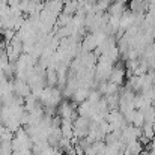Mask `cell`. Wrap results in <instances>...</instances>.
Masks as SVG:
<instances>
[{
    "label": "cell",
    "instance_id": "6da1fadb",
    "mask_svg": "<svg viewBox=\"0 0 155 155\" xmlns=\"http://www.w3.org/2000/svg\"><path fill=\"white\" fill-rule=\"evenodd\" d=\"M65 98H63V94L59 87H45L39 97V101L44 107H50V108H57L59 104L62 103Z\"/></svg>",
    "mask_w": 155,
    "mask_h": 155
},
{
    "label": "cell",
    "instance_id": "7a4b0ae2",
    "mask_svg": "<svg viewBox=\"0 0 155 155\" xmlns=\"http://www.w3.org/2000/svg\"><path fill=\"white\" fill-rule=\"evenodd\" d=\"M33 148V142L29 136V133L26 131L24 127H21L12 139V151L14 152H20V151H27Z\"/></svg>",
    "mask_w": 155,
    "mask_h": 155
},
{
    "label": "cell",
    "instance_id": "3957f363",
    "mask_svg": "<svg viewBox=\"0 0 155 155\" xmlns=\"http://www.w3.org/2000/svg\"><path fill=\"white\" fill-rule=\"evenodd\" d=\"M77 104L74 101H66L63 100L62 103L59 104L57 110H56V114L62 119V120H71L74 122L77 117H78V111H77Z\"/></svg>",
    "mask_w": 155,
    "mask_h": 155
},
{
    "label": "cell",
    "instance_id": "277c9868",
    "mask_svg": "<svg viewBox=\"0 0 155 155\" xmlns=\"http://www.w3.org/2000/svg\"><path fill=\"white\" fill-rule=\"evenodd\" d=\"M91 125H92V120L91 119L83 117V116H78L74 120V137L77 140L87 137L89 136V131H91Z\"/></svg>",
    "mask_w": 155,
    "mask_h": 155
},
{
    "label": "cell",
    "instance_id": "5b68a950",
    "mask_svg": "<svg viewBox=\"0 0 155 155\" xmlns=\"http://www.w3.org/2000/svg\"><path fill=\"white\" fill-rule=\"evenodd\" d=\"M105 120L110 124V127H111V130H113V131H120V130H124V128L128 125V122H127L125 116H124L119 110L108 111V114H107Z\"/></svg>",
    "mask_w": 155,
    "mask_h": 155
},
{
    "label": "cell",
    "instance_id": "8992f818",
    "mask_svg": "<svg viewBox=\"0 0 155 155\" xmlns=\"http://www.w3.org/2000/svg\"><path fill=\"white\" fill-rule=\"evenodd\" d=\"M12 91H14V94H15L17 97L24 98V100L32 94V87L29 86V83L24 81V80H20V78L12 80Z\"/></svg>",
    "mask_w": 155,
    "mask_h": 155
},
{
    "label": "cell",
    "instance_id": "52a82bcc",
    "mask_svg": "<svg viewBox=\"0 0 155 155\" xmlns=\"http://www.w3.org/2000/svg\"><path fill=\"white\" fill-rule=\"evenodd\" d=\"M42 12L51 15L54 18H57L62 12H63V2L62 0H47L44 3V9Z\"/></svg>",
    "mask_w": 155,
    "mask_h": 155
},
{
    "label": "cell",
    "instance_id": "ba28073f",
    "mask_svg": "<svg viewBox=\"0 0 155 155\" xmlns=\"http://www.w3.org/2000/svg\"><path fill=\"white\" fill-rule=\"evenodd\" d=\"M125 77H127V69H125V66H122V65H114L113 69H111V74H110V77H108V81L120 87V84L124 83Z\"/></svg>",
    "mask_w": 155,
    "mask_h": 155
},
{
    "label": "cell",
    "instance_id": "9c48e42d",
    "mask_svg": "<svg viewBox=\"0 0 155 155\" xmlns=\"http://www.w3.org/2000/svg\"><path fill=\"white\" fill-rule=\"evenodd\" d=\"M81 53H94L97 48H98V39H97V35L95 33H87L81 42Z\"/></svg>",
    "mask_w": 155,
    "mask_h": 155
},
{
    "label": "cell",
    "instance_id": "30bf717a",
    "mask_svg": "<svg viewBox=\"0 0 155 155\" xmlns=\"http://www.w3.org/2000/svg\"><path fill=\"white\" fill-rule=\"evenodd\" d=\"M91 87H86V86H80L77 91H75V94L72 95V101L77 104H81V103H84V101H87L89 100V95H91Z\"/></svg>",
    "mask_w": 155,
    "mask_h": 155
},
{
    "label": "cell",
    "instance_id": "8fae6325",
    "mask_svg": "<svg viewBox=\"0 0 155 155\" xmlns=\"http://www.w3.org/2000/svg\"><path fill=\"white\" fill-rule=\"evenodd\" d=\"M108 15L110 17H116V18H122V15L127 12V8L124 3H119V2H113L111 6L108 8Z\"/></svg>",
    "mask_w": 155,
    "mask_h": 155
},
{
    "label": "cell",
    "instance_id": "7c38bea8",
    "mask_svg": "<svg viewBox=\"0 0 155 155\" xmlns=\"http://www.w3.org/2000/svg\"><path fill=\"white\" fill-rule=\"evenodd\" d=\"M60 131H62L63 139H69V140L75 139L74 137V122H71V120H62Z\"/></svg>",
    "mask_w": 155,
    "mask_h": 155
},
{
    "label": "cell",
    "instance_id": "4fadbf2b",
    "mask_svg": "<svg viewBox=\"0 0 155 155\" xmlns=\"http://www.w3.org/2000/svg\"><path fill=\"white\" fill-rule=\"evenodd\" d=\"M78 6H80L78 0H69V2L63 3V12L71 15V17H74L77 14V11H78Z\"/></svg>",
    "mask_w": 155,
    "mask_h": 155
},
{
    "label": "cell",
    "instance_id": "5bb4252c",
    "mask_svg": "<svg viewBox=\"0 0 155 155\" xmlns=\"http://www.w3.org/2000/svg\"><path fill=\"white\" fill-rule=\"evenodd\" d=\"M107 107H108V111H113V110H119V94L116 95H110V97H104Z\"/></svg>",
    "mask_w": 155,
    "mask_h": 155
},
{
    "label": "cell",
    "instance_id": "9a60e30c",
    "mask_svg": "<svg viewBox=\"0 0 155 155\" xmlns=\"http://www.w3.org/2000/svg\"><path fill=\"white\" fill-rule=\"evenodd\" d=\"M47 86L48 87H57V72L53 68L47 69Z\"/></svg>",
    "mask_w": 155,
    "mask_h": 155
},
{
    "label": "cell",
    "instance_id": "2e32d148",
    "mask_svg": "<svg viewBox=\"0 0 155 155\" xmlns=\"http://www.w3.org/2000/svg\"><path fill=\"white\" fill-rule=\"evenodd\" d=\"M72 21V17L71 15H68V14H65V12H62L59 17H57V21H56V27H66V26H69V23Z\"/></svg>",
    "mask_w": 155,
    "mask_h": 155
},
{
    "label": "cell",
    "instance_id": "e0dca14e",
    "mask_svg": "<svg viewBox=\"0 0 155 155\" xmlns=\"http://www.w3.org/2000/svg\"><path fill=\"white\" fill-rule=\"evenodd\" d=\"M131 125H134V127H137V128H142V127L145 125V116H143V113H142L140 110H136L134 117H133V120H131Z\"/></svg>",
    "mask_w": 155,
    "mask_h": 155
},
{
    "label": "cell",
    "instance_id": "ac0fdd59",
    "mask_svg": "<svg viewBox=\"0 0 155 155\" xmlns=\"http://www.w3.org/2000/svg\"><path fill=\"white\" fill-rule=\"evenodd\" d=\"M111 3H113V0H97L95 8H97L98 12H107L108 8L111 6Z\"/></svg>",
    "mask_w": 155,
    "mask_h": 155
},
{
    "label": "cell",
    "instance_id": "d6986e66",
    "mask_svg": "<svg viewBox=\"0 0 155 155\" xmlns=\"http://www.w3.org/2000/svg\"><path fill=\"white\" fill-rule=\"evenodd\" d=\"M12 155H33L32 149H27V151H20V152H14Z\"/></svg>",
    "mask_w": 155,
    "mask_h": 155
},
{
    "label": "cell",
    "instance_id": "ffe728a7",
    "mask_svg": "<svg viewBox=\"0 0 155 155\" xmlns=\"http://www.w3.org/2000/svg\"><path fill=\"white\" fill-rule=\"evenodd\" d=\"M149 71H155V57L149 60Z\"/></svg>",
    "mask_w": 155,
    "mask_h": 155
},
{
    "label": "cell",
    "instance_id": "44dd1931",
    "mask_svg": "<svg viewBox=\"0 0 155 155\" xmlns=\"http://www.w3.org/2000/svg\"><path fill=\"white\" fill-rule=\"evenodd\" d=\"M146 3H148V6H151V5H155V0H146Z\"/></svg>",
    "mask_w": 155,
    "mask_h": 155
},
{
    "label": "cell",
    "instance_id": "7402d4cb",
    "mask_svg": "<svg viewBox=\"0 0 155 155\" xmlns=\"http://www.w3.org/2000/svg\"><path fill=\"white\" fill-rule=\"evenodd\" d=\"M38 2H42V3H45V2H47V0H38Z\"/></svg>",
    "mask_w": 155,
    "mask_h": 155
},
{
    "label": "cell",
    "instance_id": "603a6c76",
    "mask_svg": "<svg viewBox=\"0 0 155 155\" xmlns=\"http://www.w3.org/2000/svg\"><path fill=\"white\" fill-rule=\"evenodd\" d=\"M113 2H119V0H113Z\"/></svg>",
    "mask_w": 155,
    "mask_h": 155
},
{
    "label": "cell",
    "instance_id": "cb8c5ba5",
    "mask_svg": "<svg viewBox=\"0 0 155 155\" xmlns=\"http://www.w3.org/2000/svg\"><path fill=\"white\" fill-rule=\"evenodd\" d=\"M62 155H68V154H62Z\"/></svg>",
    "mask_w": 155,
    "mask_h": 155
},
{
    "label": "cell",
    "instance_id": "d4e9b609",
    "mask_svg": "<svg viewBox=\"0 0 155 155\" xmlns=\"http://www.w3.org/2000/svg\"><path fill=\"white\" fill-rule=\"evenodd\" d=\"M0 41H2V39H0Z\"/></svg>",
    "mask_w": 155,
    "mask_h": 155
}]
</instances>
